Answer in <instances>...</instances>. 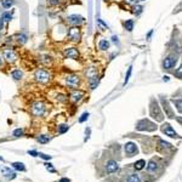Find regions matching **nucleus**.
I'll return each mask as SVG.
<instances>
[{"label":"nucleus","instance_id":"obj_1","mask_svg":"<svg viewBox=\"0 0 182 182\" xmlns=\"http://www.w3.org/2000/svg\"><path fill=\"white\" fill-rule=\"evenodd\" d=\"M53 78V74H52V71L50 68H46V67H37L33 72V80L37 83V84H40V85H47L51 83Z\"/></svg>","mask_w":182,"mask_h":182},{"label":"nucleus","instance_id":"obj_2","mask_svg":"<svg viewBox=\"0 0 182 182\" xmlns=\"http://www.w3.org/2000/svg\"><path fill=\"white\" fill-rule=\"evenodd\" d=\"M81 83H83V78L80 77V74L75 72H68L63 75V84L67 89H71V90L80 89Z\"/></svg>","mask_w":182,"mask_h":182},{"label":"nucleus","instance_id":"obj_3","mask_svg":"<svg viewBox=\"0 0 182 182\" xmlns=\"http://www.w3.org/2000/svg\"><path fill=\"white\" fill-rule=\"evenodd\" d=\"M2 55L6 66H15L20 61V53L16 50V47H3Z\"/></svg>","mask_w":182,"mask_h":182},{"label":"nucleus","instance_id":"obj_4","mask_svg":"<svg viewBox=\"0 0 182 182\" xmlns=\"http://www.w3.org/2000/svg\"><path fill=\"white\" fill-rule=\"evenodd\" d=\"M83 39V32L80 27H67L66 41L71 44H79Z\"/></svg>","mask_w":182,"mask_h":182},{"label":"nucleus","instance_id":"obj_5","mask_svg":"<svg viewBox=\"0 0 182 182\" xmlns=\"http://www.w3.org/2000/svg\"><path fill=\"white\" fill-rule=\"evenodd\" d=\"M61 53L65 59L69 61H79L80 59V51L74 45H66L61 49Z\"/></svg>","mask_w":182,"mask_h":182},{"label":"nucleus","instance_id":"obj_6","mask_svg":"<svg viewBox=\"0 0 182 182\" xmlns=\"http://www.w3.org/2000/svg\"><path fill=\"white\" fill-rule=\"evenodd\" d=\"M63 22L68 26V27H83L86 23V18L79 14H71L67 15L63 20Z\"/></svg>","mask_w":182,"mask_h":182},{"label":"nucleus","instance_id":"obj_7","mask_svg":"<svg viewBox=\"0 0 182 182\" xmlns=\"http://www.w3.org/2000/svg\"><path fill=\"white\" fill-rule=\"evenodd\" d=\"M38 62L40 63L41 67H46V68H52V66L55 65V57L49 53V52H43V53H39L38 57Z\"/></svg>","mask_w":182,"mask_h":182},{"label":"nucleus","instance_id":"obj_8","mask_svg":"<svg viewBox=\"0 0 182 182\" xmlns=\"http://www.w3.org/2000/svg\"><path fill=\"white\" fill-rule=\"evenodd\" d=\"M45 112H46V106L41 101H34L30 105V113H32V115L35 118L43 117L45 114Z\"/></svg>","mask_w":182,"mask_h":182},{"label":"nucleus","instance_id":"obj_9","mask_svg":"<svg viewBox=\"0 0 182 182\" xmlns=\"http://www.w3.org/2000/svg\"><path fill=\"white\" fill-rule=\"evenodd\" d=\"M29 33L27 29H21L16 34H14V39H15V43H16V46H24L28 41H29Z\"/></svg>","mask_w":182,"mask_h":182},{"label":"nucleus","instance_id":"obj_10","mask_svg":"<svg viewBox=\"0 0 182 182\" xmlns=\"http://www.w3.org/2000/svg\"><path fill=\"white\" fill-rule=\"evenodd\" d=\"M136 129L138 131H154L157 130V125L149 119H142L136 124Z\"/></svg>","mask_w":182,"mask_h":182},{"label":"nucleus","instance_id":"obj_11","mask_svg":"<svg viewBox=\"0 0 182 182\" xmlns=\"http://www.w3.org/2000/svg\"><path fill=\"white\" fill-rule=\"evenodd\" d=\"M149 112H150V117L152 118H154L157 121H163V113H162V111H160V107L158 106V102L157 101H152L150 102V109H149Z\"/></svg>","mask_w":182,"mask_h":182},{"label":"nucleus","instance_id":"obj_12","mask_svg":"<svg viewBox=\"0 0 182 182\" xmlns=\"http://www.w3.org/2000/svg\"><path fill=\"white\" fill-rule=\"evenodd\" d=\"M85 96V93L83 90L80 89H74V90H71V93H69V101H72L73 103H79L83 101Z\"/></svg>","mask_w":182,"mask_h":182},{"label":"nucleus","instance_id":"obj_13","mask_svg":"<svg viewBox=\"0 0 182 182\" xmlns=\"http://www.w3.org/2000/svg\"><path fill=\"white\" fill-rule=\"evenodd\" d=\"M10 77L12 78V80H15V81H17V83H20V81H22L23 79H24V72H23V69L22 68H20V67H12V69L10 71Z\"/></svg>","mask_w":182,"mask_h":182},{"label":"nucleus","instance_id":"obj_14","mask_svg":"<svg viewBox=\"0 0 182 182\" xmlns=\"http://www.w3.org/2000/svg\"><path fill=\"white\" fill-rule=\"evenodd\" d=\"M176 63H177V56L176 55H169L163 61V68L164 69H171L176 66Z\"/></svg>","mask_w":182,"mask_h":182},{"label":"nucleus","instance_id":"obj_15","mask_svg":"<svg viewBox=\"0 0 182 182\" xmlns=\"http://www.w3.org/2000/svg\"><path fill=\"white\" fill-rule=\"evenodd\" d=\"M0 17H2L4 20V22L8 24V23L12 22L14 18H15V10H12V9L11 10H4V11L0 12Z\"/></svg>","mask_w":182,"mask_h":182},{"label":"nucleus","instance_id":"obj_16","mask_svg":"<svg viewBox=\"0 0 182 182\" xmlns=\"http://www.w3.org/2000/svg\"><path fill=\"white\" fill-rule=\"evenodd\" d=\"M162 131L166 135V136H169V137H178V135H177V132L171 128V125L170 124H168V123H165V124H163L162 125Z\"/></svg>","mask_w":182,"mask_h":182},{"label":"nucleus","instance_id":"obj_17","mask_svg":"<svg viewBox=\"0 0 182 182\" xmlns=\"http://www.w3.org/2000/svg\"><path fill=\"white\" fill-rule=\"evenodd\" d=\"M124 148H125V153H126L129 157H132L134 154L137 153V147H136V144H135L134 142H128Z\"/></svg>","mask_w":182,"mask_h":182},{"label":"nucleus","instance_id":"obj_18","mask_svg":"<svg viewBox=\"0 0 182 182\" xmlns=\"http://www.w3.org/2000/svg\"><path fill=\"white\" fill-rule=\"evenodd\" d=\"M16 4V0H0V8L3 10H11Z\"/></svg>","mask_w":182,"mask_h":182},{"label":"nucleus","instance_id":"obj_19","mask_svg":"<svg viewBox=\"0 0 182 182\" xmlns=\"http://www.w3.org/2000/svg\"><path fill=\"white\" fill-rule=\"evenodd\" d=\"M96 75H99L97 68H95V67H86V69H85V78H86V80L90 79V78H93V77H96Z\"/></svg>","mask_w":182,"mask_h":182},{"label":"nucleus","instance_id":"obj_20","mask_svg":"<svg viewBox=\"0 0 182 182\" xmlns=\"http://www.w3.org/2000/svg\"><path fill=\"white\" fill-rule=\"evenodd\" d=\"M99 84H100V77H99V75L87 79V85H89V87H90L91 90H95V89L99 86Z\"/></svg>","mask_w":182,"mask_h":182},{"label":"nucleus","instance_id":"obj_21","mask_svg":"<svg viewBox=\"0 0 182 182\" xmlns=\"http://www.w3.org/2000/svg\"><path fill=\"white\" fill-rule=\"evenodd\" d=\"M118 169H119V165H118V163H117L115 160H109V162L107 163L106 170H107V172H108V174L115 172V171H117Z\"/></svg>","mask_w":182,"mask_h":182},{"label":"nucleus","instance_id":"obj_22","mask_svg":"<svg viewBox=\"0 0 182 182\" xmlns=\"http://www.w3.org/2000/svg\"><path fill=\"white\" fill-rule=\"evenodd\" d=\"M111 47V41L107 40V39H100L99 41V50L101 51H108V49Z\"/></svg>","mask_w":182,"mask_h":182},{"label":"nucleus","instance_id":"obj_23","mask_svg":"<svg viewBox=\"0 0 182 182\" xmlns=\"http://www.w3.org/2000/svg\"><path fill=\"white\" fill-rule=\"evenodd\" d=\"M160 101H162V105H163L164 109L166 111V114L169 115V118H175V115H174V113H172V109H171V108H170V106H169V102H168L164 97H162V99H160Z\"/></svg>","mask_w":182,"mask_h":182},{"label":"nucleus","instance_id":"obj_24","mask_svg":"<svg viewBox=\"0 0 182 182\" xmlns=\"http://www.w3.org/2000/svg\"><path fill=\"white\" fill-rule=\"evenodd\" d=\"M3 174H4V176H5L8 180H14V178H16V174H15L11 169H9V168H3Z\"/></svg>","mask_w":182,"mask_h":182},{"label":"nucleus","instance_id":"obj_25","mask_svg":"<svg viewBox=\"0 0 182 182\" xmlns=\"http://www.w3.org/2000/svg\"><path fill=\"white\" fill-rule=\"evenodd\" d=\"M134 26H135L134 20H126V21H124V28H125V30H128V32H132V30H134Z\"/></svg>","mask_w":182,"mask_h":182},{"label":"nucleus","instance_id":"obj_26","mask_svg":"<svg viewBox=\"0 0 182 182\" xmlns=\"http://www.w3.org/2000/svg\"><path fill=\"white\" fill-rule=\"evenodd\" d=\"M63 3V0H46V4L50 8H58Z\"/></svg>","mask_w":182,"mask_h":182},{"label":"nucleus","instance_id":"obj_27","mask_svg":"<svg viewBox=\"0 0 182 182\" xmlns=\"http://www.w3.org/2000/svg\"><path fill=\"white\" fill-rule=\"evenodd\" d=\"M157 169H158V165H157V163L154 160H150L148 163V165H147V171L148 172H156Z\"/></svg>","mask_w":182,"mask_h":182},{"label":"nucleus","instance_id":"obj_28","mask_svg":"<svg viewBox=\"0 0 182 182\" xmlns=\"http://www.w3.org/2000/svg\"><path fill=\"white\" fill-rule=\"evenodd\" d=\"M69 130V126L68 125H66V124H61V125H58V129H57V131H58V134H66L67 131Z\"/></svg>","mask_w":182,"mask_h":182},{"label":"nucleus","instance_id":"obj_29","mask_svg":"<svg viewBox=\"0 0 182 182\" xmlns=\"http://www.w3.org/2000/svg\"><path fill=\"white\" fill-rule=\"evenodd\" d=\"M131 73H132V66H130V67L128 68V72H126V74H125V79H124V83H123V85H124V86L129 83L130 77H131Z\"/></svg>","mask_w":182,"mask_h":182},{"label":"nucleus","instance_id":"obj_30","mask_svg":"<svg viewBox=\"0 0 182 182\" xmlns=\"http://www.w3.org/2000/svg\"><path fill=\"white\" fill-rule=\"evenodd\" d=\"M12 168L16 169V170H20V171H24L26 168H24V164L23 163H20V162H15L12 163Z\"/></svg>","mask_w":182,"mask_h":182},{"label":"nucleus","instance_id":"obj_31","mask_svg":"<svg viewBox=\"0 0 182 182\" xmlns=\"http://www.w3.org/2000/svg\"><path fill=\"white\" fill-rule=\"evenodd\" d=\"M134 8H132V12L136 15V16H138V15H141L142 14V11H143V8L141 6V5H132Z\"/></svg>","mask_w":182,"mask_h":182},{"label":"nucleus","instance_id":"obj_32","mask_svg":"<svg viewBox=\"0 0 182 182\" xmlns=\"http://www.w3.org/2000/svg\"><path fill=\"white\" fill-rule=\"evenodd\" d=\"M96 23H97V26H99L101 29H109L108 24H107V23H105V22H103V20H101V18H97V20H96Z\"/></svg>","mask_w":182,"mask_h":182},{"label":"nucleus","instance_id":"obj_33","mask_svg":"<svg viewBox=\"0 0 182 182\" xmlns=\"http://www.w3.org/2000/svg\"><path fill=\"white\" fill-rule=\"evenodd\" d=\"M12 135H14L15 137H22V136L24 135V130H23L22 128L15 129V130H14V132H12Z\"/></svg>","mask_w":182,"mask_h":182},{"label":"nucleus","instance_id":"obj_34","mask_svg":"<svg viewBox=\"0 0 182 182\" xmlns=\"http://www.w3.org/2000/svg\"><path fill=\"white\" fill-rule=\"evenodd\" d=\"M144 165H146V162H144L143 159H140L138 162H136V163H135V165H134V166H135V169H136V170H142Z\"/></svg>","mask_w":182,"mask_h":182},{"label":"nucleus","instance_id":"obj_35","mask_svg":"<svg viewBox=\"0 0 182 182\" xmlns=\"http://www.w3.org/2000/svg\"><path fill=\"white\" fill-rule=\"evenodd\" d=\"M126 181H128V182H141V180H140L138 175H136V174L130 175V176L128 177V180H126Z\"/></svg>","mask_w":182,"mask_h":182},{"label":"nucleus","instance_id":"obj_36","mask_svg":"<svg viewBox=\"0 0 182 182\" xmlns=\"http://www.w3.org/2000/svg\"><path fill=\"white\" fill-rule=\"evenodd\" d=\"M89 112H84L80 117H79V119H78V121H79V123H85V121L89 119Z\"/></svg>","mask_w":182,"mask_h":182},{"label":"nucleus","instance_id":"obj_37","mask_svg":"<svg viewBox=\"0 0 182 182\" xmlns=\"http://www.w3.org/2000/svg\"><path fill=\"white\" fill-rule=\"evenodd\" d=\"M172 103L175 105V107L177 108V111L182 113V100H172Z\"/></svg>","mask_w":182,"mask_h":182},{"label":"nucleus","instance_id":"obj_38","mask_svg":"<svg viewBox=\"0 0 182 182\" xmlns=\"http://www.w3.org/2000/svg\"><path fill=\"white\" fill-rule=\"evenodd\" d=\"M38 141H39L40 143H47V142L50 141V137L46 136V135H40V136L38 137Z\"/></svg>","mask_w":182,"mask_h":182},{"label":"nucleus","instance_id":"obj_39","mask_svg":"<svg viewBox=\"0 0 182 182\" xmlns=\"http://www.w3.org/2000/svg\"><path fill=\"white\" fill-rule=\"evenodd\" d=\"M175 77L178 79H182V65L180 66V68H177V71L175 72Z\"/></svg>","mask_w":182,"mask_h":182},{"label":"nucleus","instance_id":"obj_40","mask_svg":"<svg viewBox=\"0 0 182 182\" xmlns=\"http://www.w3.org/2000/svg\"><path fill=\"white\" fill-rule=\"evenodd\" d=\"M5 27H6V23L4 22V20H3L2 17H0V32H4Z\"/></svg>","mask_w":182,"mask_h":182},{"label":"nucleus","instance_id":"obj_41","mask_svg":"<svg viewBox=\"0 0 182 182\" xmlns=\"http://www.w3.org/2000/svg\"><path fill=\"white\" fill-rule=\"evenodd\" d=\"M5 66H6V63H5V61H4V58H3V55L0 53V69H4Z\"/></svg>","mask_w":182,"mask_h":182},{"label":"nucleus","instance_id":"obj_42","mask_svg":"<svg viewBox=\"0 0 182 182\" xmlns=\"http://www.w3.org/2000/svg\"><path fill=\"white\" fill-rule=\"evenodd\" d=\"M38 156H39L40 158L45 159V160H50V159H51V156H47V154H44V153H38Z\"/></svg>","mask_w":182,"mask_h":182},{"label":"nucleus","instance_id":"obj_43","mask_svg":"<svg viewBox=\"0 0 182 182\" xmlns=\"http://www.w3.org/2000/svg\"><path fill=\"white\" fill-rule=\"evenodd\" d=\"M159 144L163 147V148H169L171 144L170 143H168V142H165V141H159Z\"/></svg>","mask_w":182,"mask_h":182},{"label":"nucleus","instance_id":"obj_44","mask_svg":"<svg viewBox=\"0 0 182 182\" xmlns=\"http://www.w3.org/2000/svg\"><path fill=\"white\" fill-rule=\"evenodd\" d=\"M124 2L126 4H129V5H136L138 3V0H124Z\"/></svg>","mask_w":182,"mask_h":182},{"label":"nucleus","instance_id":"obj_45","mask_svg":"<svg viewBox=\"0 0 182 182\" xmlns=\"http://www.w3.org/2000/svg\"><path fill=\"white\" fill-rule=\"evenodd\" d=\"M112 43L119 44V38H118V35H112Z\"/></svg>","mask_w":182,"mask_h":182},{"label":"nucleus","instance_id":"obj_46","mask_svg":"<svg viewBox=\"0 0 182 182\" xmlns=\"http://www.w3.org/2000/svg\"><path fill=\"white\" fill-rule=\"evenodd\" d=\"M45 166H46V169H47V170H50L51 172H53V171H55V170H53V168H52V164L46 163V164H45Z\"/></svg>","mask_w":182,"mask_h":182},{"label":"nucleus","instance_id":"obj_47","mask_svg":"<svg viewBox=\"0 0 182 182\" xmlns=\"http://www.w3.org/2000/svg\"><path fill=\"white\" fill-rule=\"evenodd\" d=\"M28 154L33 156V157H38V152L37 150H28Z\"/></svg>","mask_w":182,"mask_h":182},{"label":"nucleus","instance_id":"obj_48","mask_svg":"<svg viewBox=\"0 0 182 182\" xmlns=\"http://www.w3.org/2000/svg\"><path fill=\"white\" fill-rule=\"evenodd\" d=\"M85 134H86L85 141H87V140H89V137H90V136H89V135H90V129H86V130H85Z\"/></svg>","mask_w":182,"mask_h":182},{"label":"nucleus","instance_id":"obj_49","mask_svg":"<svg viewBox=\"0 0 182 182\" xmlns=\"http://www.w3.org/2000/svg\"><path fill=\"white\" fill-rule=\"evenodd\" d=\"M58 182H71V180H68V178H66V177H63V178H61Z\"/></svg>","mask_w":182,"mask_h":182},{"label":"nucleus","instance_id":"obj_50","mask_svg":"<svg viewBox=\"0 0 182 182\" xmlns=\"http://www.w3.org/2000/svg\"><path fill=\"white\" fill-rule=\"evenodd\" d=\"M4 38H5V34H4L3 32H0V41H3V40H4Z\"/></svg>","mask_w":182,"mask_h":182},{"label":"nucleus","instance_id":"obj_51","mask_svg":"<svg viewBox=\"0 0 182 182\" xmlns=\"http://www.w3.org/2000/svg\"><path fill=\"white\" fill-rule=\"evenodd\" d=\"M152 34H153V30H150V32L147 34V39H150V37H152Z\"/></svg>","mask_w":182,"mask_h":182},{"label":"nucleus","instance_id":"obj_52","mask_svg":"<svg viewBox=\"0 0 182 182\" xmlns=\"http://www.w3.org/2000/svg\"><path fill=\"white\" fill-rule=\"evenodd\" d=\"M163 80H164V81H169V80H170V78H169L168 75H164V77H163Z\"/></svg>","mask_w":182,"mask_h":182},{"label":"nucleus","instance_id":"obj_53","mask_svg":"<svg viewBox=\"0 0 182 182\" xmlns=\"http://www.w3.org/2000/svg\"><path fill=\"white\" fill-rule=\"evenodd\" d=\"M176 119H177V121H180V123L182 124V118H181V117H177Z\"/></svg>","mask_w":182,"mask_h":182},{"label":"nucleus","instance_id":"obj_54","mask_svg":"<svg viewBox=\"0 0 182 182\" xmlns=\"http://www.w3.org/2000/svg\"><path fill=\"white\" fill-rule=\"evenodd\" d=\"M138 2H146V0H138Z\"/></svg>","mask_w":182,"mask_h":182},{"label":"nucleus","instance_id":"obj_55","mask_svg":"<svg viewBox=\"0 0 182 182\" xmlns=\"http://www.w3.org/2000/svg\"><path fill=\"white\" fill-rule=\"evenodd\" d=\"M0 182H2V181H0Z\"/></svg>","mask_w":182,"mask_h":182}]
</instances>
